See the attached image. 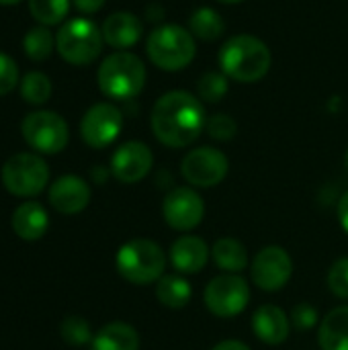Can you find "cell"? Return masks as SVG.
I'll return each mask as SVG.
<instances>
[{"instance_id":"cell-1","label":"cell","mask_w":348,"mask_h":350,"mask_svg":"<svg viewBox=\"0 0 348 350\" xmlns=\"http://www.w3.org/2000/svg\"><path fill=\"white\" fill-rule=\"evenodd\" d=\"M207 117L203 103L189 90H170L162 94L152 109L150 125L156 139L168 148L191 146L205 129Z\"/></svg>"},{"instance_id":"cell-2","label":"cell","mask_w":348,"mask_h":350,"mask_svg":"<svg viewBox=\"0 0 348 350\" xmlns=\"http://www.w3.org/2000/svg\"><path fill=\"white\" fill-rule=\"evenodd\" d=\"M219 68L222 72L242 84L263 80L273 64L269 45L254 35H234L219 49Z\"/></svg>"},{"instance_id":"cell-3","label":"cell","mask_w":348,"mask_h":350,"mask_svg":"<svg viewBox=\"0 0 348 350\" xmlns=\"http://www.w3.org/2000/svg\"><path fill=\"white\" fill-rule=\"evenodd\" d=\"M96 82L113 100L135 98L146 86V64L131 51H115L98 66Z\"/></svg>"},{"instance_id":"cell-4","label":"cell","mask_w":348,"mask_h":350,"mask_svg":"<svg viewBox=\"0 0 348 350\" xmlns=\"http://www.w3.org/2000/svg\"><path fill=\"white\" fill-rule=\"evenodd\" d=\"M146 53L150 62L164 72L185 70L197 53L195 35L174 23L158 25L146 41Z\"/></svg>"},{"instance_id":"cell-5","label":"cell","mask_w":348,"mask_h":350,"mask_svg":"<svg viewBox=\"0 0 348 350\" xmlns=\"http://www.w3.org/2000/svg\"><path fill=\"white\" fill-rule=\"evenodd\" d=\"M115 267L127 283L150 285L164 277L166 254L154 240L133 238L117 250Z\"/></svg>"},{"instance_id":"cell-6","label":"cell","mask_w":348,"mask_h":350,"mask_svg":"<svg viewBox=\"0 0 348 350\" xmlns=\"http://www.w3.org/2000/svg\"><path fill=\"white\" fill-rule=\"evenodd\" d=\"M103 31L90 18L78 16L64 23L55 35V49L70 66H88L103 51Z\"/></svg>"},{"instance_id":"cell-7","label":"cell","mask_w":348,"mask_h":350,"mask_svg":"<svg viewBox=\"0 0 348 350\" xmlns=\"http://www.w3.org/2000/svg\"><path fill=\"white\" fill-rule=\"evenodd\" d=\"M2 185L14 197H35L49 183V166L39 154L18 152L2 166Z\"/></svg>"},{"instance_id":"cell-8","label":"cell","mask_w":348,"mask_h":350,"mask_svg":"<svg viewBox=\"0 0 348 350\" xmlns=\"http://www.w3.org/2000/svg\"><path fill=\"white\" fill-rule=\"evenodd\" d=\"M21 133L27 146L37 154H59L70 142V127L66 119L53 111H33L21 123Z\"/></svg>"},{"instance_id":"cell-9","label":"cell","mask_w":348,"mask_h":350,"mask_svg":"<svg viewBox=\"0 0 348 350\" xmlns=\"http://www.w3.org/2000/svg\"><path fill=\"white\" fill-rule=\"evenodd\" d=\"M207 310L215 318H236L240 316L250 301V287L240 275H219L209 281L203 293Z\"/></svg>"},{"instance_id":"cell-10","label":"cell","mask_w":348,"mask_h":350,"mask_svg":"<svg viewBox=\"0 0 348 350\" xmlns=\"http://www.w3.org/2000/svg\"><path fill=\"white\" fill-rule=\"evenodd\" d=\"M230 170L228 156L211 146L191 150L180 162V174L191 187L211 189L219 185Z\"/></svg>"},{"instance_id":"cell-11","label":"cell","mask_w":348,"mask_h":350,"mask_svg":"<svg viewBox=\"0 0 348 350\" xmlns=\"http://www.w3.org/2000/svg\"><path fill=\"white\" fill-rule=\"evenodd\" d=\"M123 129V113L111 103L92 105L80 119V137L86 146L101 150L111 146Z\"/></svg>"},{"instance_id":"cell-12","label":"cell","mask_w":348,"mask_h":350,"mask_svg":"<svg viewBox=\"0 0 348 350\" xmlns=\"http://www.w3.org/2000/svg\"><path fill=\"white\" fill-rule=\"evenodd\" d=\"M291 275H293V260L289 252L281 246L263 248L250 265L252 283L267 293L281 291L289 283Z\"/></svg>"},{"instance_id":"cell-13","label":"cell","mask_w":348,"mask_h":350,"mask_svg":"<svg viewBox=\"0 0 348 350\" xmlns=\"http://www.w3.org/2000/svg\"><path fill=\"white\" fill-rule=\"evenodd\" d=\"M205 215V203L201 195L191 187H174L162 201L164 221L178 232L195 230Z\"/></svg>"},{"instance_id":"cell-14","label":"cell","mask_w":348,"mask_h":350,"mask_svg":"<svg viewBox=\"0 0 348 350\" xmlns=\"http://www.w3.org/2000/svg\"><path fill=\"white\" fill-rule=\"evenodd\" d=\"M154 164V154L150 146L144 142H125L121 144L115 154L111 156V174L123 183V185H133L144 180Z\"/></svg>"},{"instance_id":"cell-15","label":"cell","mask_w":348,"mask_h":350,"mask_svg":"<svg viewBox=\"0 0 348 350\" xmlns=\"http://www.w3.org/2000/svg\"><path fill=\"white\" fill-rule=\"evenodd\" d=\"M90 187L84 178L76 174H64L55 178L49 187V203L57 213L76 215L84 211L90 203Z\"/></svg>"},{"instance_id":"cell-16","label":"cell","mask_w":348,"mask_h":350,"mask_svg":"<svg viewBox=\"0 0 348 350\" xmlns=\"http://www.w3.org/2000/svg\"><path fill=\"white\" fill-rule=\"evenodd\" d=\"M101 31H103V39L109 47H113L115 51H127L142 39L144 23L133 12L117 10L105 18Z\"/></svg>"},{"instance_id":"cell-17","label":"cell","mask_w":348,"mask_h":350,"mask_svg":"<svg viewBox=\"0 0 348 350\" xmlns=\"http://www.w3.org/2000/svg\"><path fill=\"white\" fill-rule=\"evenodd\" d=\"M289 330H291V320L279 306L267 304L252 314V332L265 345L277 347L285 342Z\"/></svg>"},{"instance_id":"cell-18","label":"cell","mask_w":348,"mask_h":350,"mask_svg":"<svg viewBox=\"0 0 348 350\" xmlns=\"http://www.w3.org/2000/svg\"><path fill=\"white\" fill-rule=\"evenodd\" d=\"M209 248L199 236H180L170 246V262L183 275L201 273L209 260Z\"/></svg>"},{"instance_id":"cell-19","label":"cell","mask_w":348,"mask_h":350,"mask_svg":"<svg viewBox=\"0 0 348 350\" xmlns=\"http://www.w3.org/2000/svg\"><path fill=\"white\" fill-rule=\"evenodd\" d=\"M12 230L21 240L27 242H35L39 238L45 236L47 228H49V215L45 211V207L37 201H27L21 203L14 213H12Z\"/></svg>"},{"instance_id":"cell-20","label":"cell","mask_w":348,"mask_h":350,"mask_svg":"<svg viewBox=\"0 0 348 350\" xmlns=\"http://www.w3.org/2000/svg\"><path fill=\"white\" fill-rule=\"evenodd\" d=\"M90 350H139L137 330L125 322H111L92 336Z\"/></svg>"},{"instance_id":"cell-21","label":"cell","mask_w":348,"mask_h":350,"mask_svg":"<svg viewBox=\"0 0 348 350\" xmlns=\"http://www.w3.org/2000/svg\"><path fill=\"white\" fill-rule=\"evenodd\" d=\"M322 350H348V306H340L326 314L318 330Z\"/></svg>"},{"instance_id":"cell-22","label":"cell","mask_w":348,"mask_h":350,"mask_svg":"<svg viewBox=\"0 0 348 350\" xmlns=\"http://www.w3.org/2000/svg\"><path fill=\"white\" fill-rule=\"evenodd\" d=\"M211 256H213V262L224 273H230V275H238L248 267V252L244 244L230 236L215 240L211 248Z\"/></svg>"},{"instance_id":"cell-23","label":"cell","mask_w":348,"mask_h":350,"mask_svg":"<svg viewBox=\"0 0 348 350\" xmlns=\"http://www.w3.org/2000/svg\"><path fill=\"white\" fill-rule=\"evenodd\" d=\"M156 297L164 308L170 310H183L191 297H193V289L191 283L185 277L178 275H164L158 285H156Z\"/></svg>"},{"instance_id":"cell-24","label":"cell","mask_w":348,"mask_h":350,"mask_svg":"<svg viewBox=\"0 0 348 350\" xmlns=\"http://www.w3.org/2000/svg\"><path fill=\"white\" fill-rule=\"evenodd\" d=\"M189 31L195 35V39L215 41V39H219L224 35L226 21H224V16L215 8L201 6V8L193 10V14L189 18Z\"/></svg>"},{"instance_id":"cell-25","label":"cell","mask_w":348,"mask_h":350,"mask_svg":"<svg viewBox=\"0 0 348 350\" xmlns=\"http://www.w3.org/2000/svg\"><path fill=\"white\" fill-rule=\"evenodd\" d=\"M55 49V35L49 31V27H33L23 37V51L31 62H43L47 59Z\"/></svg>"},{"instance_id":"cell-26","label":"cell","mask_w":348,"mask_h":350,"mask_svg":"<svg viewBox=\"0 0 348 350\" xmlns=\"http://www.w3.org/2000/svg\"><path fill=\"white\" fill-rule=\"evenodd\" d=\"M18 90H21V96H23L25 103H29L33 107H39V105H45L51 98L53 86H51V80H49L47 74L33 70V72H27L21 78Z\"/></svg>"},{"instance_id":"cell-27","label":"cell","mask_w":348,"mask_h":350,"mask_svg":"<svg viewBox=\"0 0 348 350\" xmlns=\"http://www.w3.org/2000/svg\"><path fill=\"white\" fill-rule=\"evenodd\" d=\"M70 6L72 0H29L31 16L43 27L59 25L68 16Z\"/></svg>"},{"instance_id":"cell-28","label":"cell","mask_w":348,"mask_h":350,"mask_svg":"<svg viewBox=\"0 0 348 350\" xmlns=\"http://www.w3.org/2000/svg\"><path fill=\"white\" fill-rule=\"evenodd\" d=\"M228 76L224 72H205L197 82V96L201 103H219L228 94Z\"/></svg>"},{"instance_id":"cell-29","label":"cell","mask_w":348,"mask_h":350,"mask_svg":"<svg viewBox=\"0 0 348 350\" xmlns=\"http://www.w3.org/2000/svg\"><path fill=\"white\" fill-rule=\"evenodd\" d=\"M59 336L70 347H82L92 342V332L82 316H66L59 324Z\"/></svg>"},{"instance_id":"cell-30","label":"cell","mask_w":348,"mask_h":350,"mask_svg":"<svg viewBox=\"0 0 348 350\" xmlns=\"http://www.w3.org/2000/svg\"><path fill=\"white\" fill-rule=\"evenodd\" d=\"M205 129H207L211 139H215V142H230L238 133V123L228 113H215L213 117L207 119Z\"/></svg>"},{"instance_id":"cell-31","label":"cell","mask_w":348,"mask_h":350,"mask_svg":"<svg viewBox=\"0 0 348 350\" xmlns=\"http://www.w3.org/2000/svg\"><path fill=\"white\" fill-rule=\"evenodd\" d=\"M326 283L336 297L348 299V258H340L330 267Z\"/></svg>"},{"instance_id":"cell-32","label":"cell","mask_w":348,"mask_h":350,"mask_svg":"<svg viewBox=\"0 0 348 350\" xmlns=\"http://www.w3.org/2000/svg\"><path fill=\"white\" fill-rule=\"evenodd\" d=\"M18 82H21V74H18L16 62L10 55L0 51V96L14 90Z\"/></svg>"},{"instance_id":"cell-33","label":"cell","mask_w":348,"mask_h":350,"mask_svg":"<svg viewBox=\"0 0 348 350\" xmlns=\"http://www.w3.org/2000/svg\"><path fill=\"white\" fill-rule=\"evenodd\" d=\"M291 326L306 332V330H312L316 324H318V310L310 304H297L293 310H291Z\"/></svg>"},{"instance_id":"cell-34","label":"cell","mask_w":348,"mask_h":350,"mask_svg":"<svg viewBox=\"0 0 348 350\" xmlns=\"http://www.w3.org/2000/svg\"><path fill=\"white\" fill-rule=\"evenodd\" d=\"M107 0H72V4L76 6V10H80L82 14H94L105 6Z\"/></svg>"},{"instance_id":"cell-35","label":"cell","mask_w":348,"mask_h":350,"mask_svg":"<svg viewBox=\"0 0 348 350\" xmlns=\"http://www.w3.org/2000/svg\"><path fill=\"white\" fill-rule=\"evenodd\" d=\"M338 221H340L343 230L348 234V191L338 201Z\"/></svg>"},{"instance_id":"cell-36","label":"cell","mask_w":348,"mask_h":350,"mask_svg":"<svg viewBox=\"0 0 348 350\" xmlns=\"http://www.w3.org/2000/svg\"><path fill=\"white\" fill-rule=\"evenodd\" d=\"M211 350H250V347L240 340H224V342L215 345Z\"/></svg>"},{"instance_id":"cell-37","label":"cell","mask_w":348,"mask_h":350,"mask_svg":"<svg viewBox=\"0 0 348 350\" xmlns=\"http://www.w3.org/2000/svg\"><path fill=\"white\" fill-rule=\"evenodd\" d=\"M146 12H148V18L150 21H162V16H164V8L158 6V4H150L146 8Z\"/></svg>"},{"instance_id":"cell-38","label":"cell","mask_w":348,"mask_h":350,"mask_svg":"<svg viewBox=\"0 0 348 350\" xmlns=\"http://www.w3.org/2000/svg\"><path fill=\"white\" fill-rule=\"evenodd\" d=\"M90 174L94 176V180H96V183H105V180H107V176H109V170H107V168H103V166H94V168L90 170Z\"/></svg>"},{"instance_id":"cell-39","label":"cell","mask_w":348,"mask_h":350,"mask_svg":"<svg viewBox=\"0 0 348 350\" xmlns=\"http://www.w3.org/2000/svg\"><path fill=\"white\" fill-rule=\"evenodd\" d=\"M18 2H23V0H0V6H14Z\"/></svg>"},{"instance_id":"cell-40","label":"cell","mask_w":348,"mask_h":350,"mask_svg":"<svg viewBox=\"0 0 348 350\" xmlns=\"http://www.w3.org/2000/svg\"><path fill=\"white\" fill-rule=\"evenodd\" d=\"M217 2H222V4H240L244 0H217Z\"/></svg>"},{"instance_id":"cell-41","label":"cell","mask_w":348,"mask_h":350,"mask_svg":"<svg viewBox=\"0 0 348 350\" xmlns=\"http://www.w3.org/2000/svg\"><path fill=\"white\" fill-rule=\"evenodd\" d=\"M347 168H348V150H347Z\"/></svg>"}]
</instances>
